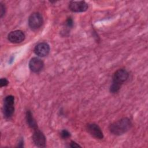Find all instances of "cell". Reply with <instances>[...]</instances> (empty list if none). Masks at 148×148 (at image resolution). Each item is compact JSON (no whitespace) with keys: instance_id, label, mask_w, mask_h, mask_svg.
Returning <instances> with one entry per match:
<instances>
[{"instance_id":"cell-5","label":"cell","mask_w":148,"mask_h":148,"mask_svg":"<svg viewBox=\"0 0 148 148\" xmlns=\"http://www.w3.org/2000/svg\"><path fill=\"white\" fill-rule=\"evenodd\" d=\"M88 5L83 1H71L69 3V9L73 12H84L87 10Z\"/></svg>"},{"instance_id":"cell-14","label":"cell","mask_w":148,"mask_h":148,"mask_svg":"<svg viewBox=\"0 0 148 148\" xmlns=\"http://www.w3.org/2000/svg\"><path fill=\"white\" fill-rule=\"evenodd\" d=\"M9 83L8 80L6 79V78H2L0 80V84H1V87H4V86H6Z\"/></svg>"},{"instance_id":"cell-4","label":"cell","mask_w":148,"mask_h":148,"mask_svg":"<svg viewBox=\"0 0 148 148\" xmlns=\"http://www.w3.org/2000/svg\"><path fill=\"white\" fill-rule=\"evenodd\" d=\"M43 19L42 14L39 12L32 13L28 18V25L32 30L39 28L43 24Z\"/></svg>"},{"instance_id":"cell-3","label":"cell","mask_w":148,"mask_h":148,"mask_svg":"<svg viewBox=\"0 0 148 148\" xmlns=\"http://www.w3.org/2000/svg\"><path fill=\"white\" fill-rule=\"evenodd\" d=\"M14 112V97L9 95L5 97L3 101V113L6 119H10Z\"/></svg>"},{"instance_id":"cell-12","label":"cell","mask_w":148,"mask_h":148,"mask_svg":"<svg viewBox=\"0 0 148 148\" xmlns=\"http://www.w3.org/2000/svg\"><path fill=\"white\" fill-rule=\"evenodd\" d=\"M61 136L63 139H66L71 136V133L66 130H63L61 132Z\"/></svg>"},{"instance_id":"cell-11","label":"cell","mask_w":148,"mask_h":148,"mask_svg":"<svg viewBox=\"0 0 148 148\" xmlns=\"http://www.w3.org/2000/svg\"><path fill=\"white\" fill-rule=\"evenodd\" d=\"M25 119L27 121V123L28 125V126L33 129L34 130H35L38 129V125L36 121L35 120L33 115L30 110H27L25 114Z\"/></svg>"},{"instance_id":"cell-8","label":"cell","mask_w":148,"mask_h":148,"mask_svg":"<svg viewBox=\"0 0 148 148\" xmlns=\"http://www.w3.org/2000/svg\"><path fill=\"white\" fill-rule=\"evenodd\" d=\"M25 38L24 33L20 30L11 31L8 35V40L13 43H20L24 41Z\"/></svg>"},{"instance_id":"cell-13","label":"cell","mask_w":148,"mask_h":148,"mask_svg":"<svg viewBox=\"0 0 148 148\" xmlns=\"http://www.w3.org/2000/svg\"><path fill=\"white\" fill-rule=\"evenodd\" d=\"M0 9H1V17L2 18L3 16L5 15L6 12V7L4 4H3L2 2L0 3Z\"/></svg>"},{"instance_id":"cell-6","label":"cell","mask_w":148,"mask_h":148,"mask_svg":"<svg viewBox=\"0 0 148 148\" xmlns=\"http://www.w3.org/2000/svg\"><path fill=\"white\" fill-rule=\"evenodd\" d=\"M32 140L34 143L39 147H46V139L45 135L39 130L36 129L34 130L32 136Z\"/></svg>"},{"instance_id":"cell-9","label":"cell","mask_w":148,"mask_h":148,"mask_svg":"<svg viewBox=\"0 0 148 148\" xmlns=\"http://www.w3.org/2000/svg\"><path fill=\"white\" fill-rule=\"evenodd\" d=\"M50 52V46L46 42H41L36 45L34 48V53L39 57L47 56Z\"/></svg>"},{"instance_id":"cell-15","label":"cell","mask_w":148,"mask_h":148,"mask_svg":"<svg viewBox=\"0 0 148 148\" xmlns=\"http://www.w3.org/2000/svg\"><path fill=\"white\" fill-rule=\"evenodd\" d=\"M66 25L68 27H72L73 26V20L71 17H69L68 18L66 21Z\"/></svg>"},{"instance_id":"cell-7","label":"cell","mask_w":148,"mask_h":148,"mask_svg":"<svg viewBox=\"0 0 148 148\" xmlns=\"http://www.w3.org/2000/svg\"><path fill=\"white\" fill-rule=\"evenodd\" d=\"M87 132L96 139H102L103 138V132L99 126L95 123L88 124L86 127Z\"/></svg>"},{"instance_id":"cell-1","label":"cell","mask_w":148,"mask_h":148,"mask_svg":"<svg viewBox=\"0 0 148 148\" xmlns=\"http://www.w3.org/2000/svg\"><path fill=\"white\" fill-rule=\"evenodd\" d=\"M132 125V124L130 119L123 117L112 123L109 125V131L114 135H121L128 131Z\"/></svg>"},{"instance_id":"cell-2","label":"cell","mask_w":148,"mask_h":148,"mask_svg":"<svg viewBox=\"0 0 148 148\" xmlns=\"http://www.w3.org/2000/svg\"><path fill=\"white\" fill-rule=\"evenodd\" d=\"M129 76L128 72L124 69H119L113 74L112 83L110 87V91L112 93L117 92L121 85L128 79Z\"/></svg>"},{"instance_id":"cell-16","label":"cell","mask_w":148,"mask_h":148,"mask_svg":"<svg viewBox=\"0 0 148 148\" xmlns=\"http://www.w3.org/2000/svg\"><path fill=\"white\" fill-rule=\"evenodd\" d=\"M70 147H81V146L79 144L76 143L75 142L71 141V143H70Z\"/></svg>"},{"instance_id":"cell-10","label":"cell","mask_w":148,"mask_h":148,"mask_svg":"<svg viewBox=\"0 0 148 148\" xmlns=\"http://www.w3.org/2000/svg\"><path fill=\"white\" fill-rule=\"evenodd\" d=\"M43 66L44 63L43 61L38 57H33L29 62V68L34 73H38L41 71Z\"/></svg>"}]
</instances>
